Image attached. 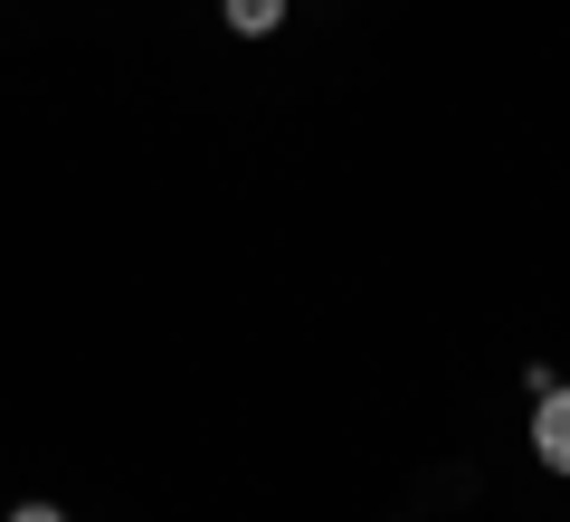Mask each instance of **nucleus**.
<instances>
[{"label":"nucleus","instance_id":"f03ea898","mask_svg":"<svg viewBox=\"0 0 570 522\" xmlns=\"http://www.w3.org/2000/svg\"><path fill=\"white\" fill-rule=\"evenodd\" d=\"M219 20L238 29V39H276V29H285V0H219Z\"/></svg>","mask_w":570,"mask_h":522},{"label":"nucleus","instance_id":"f257e3e1","mask_svg":"<svg viewBox=\"0 0 570 522\" xmlns=\"http://www.w3.org/2000/svg\"><path fill=\"white\" fill-rule=\"evenodd\" d=\"M532 456H542L551 475H570V381L532 390Z\"/></svg>","mask_w":570,"mask_h":522},{"label":"nucleus","instance_id":"7ed1b4c3","mask_svg":"<svg viewBox=\"0 0 570 522\" xmlns=\"http://www.w3.org/2000/svg\"><path fill=\"white\" fill-rule=\"evenodd\" d=\"M10 522H67V513H58V503H20V513H10Z\"/></svg>","mask_w":570,"mask_h":522}]
</instances>
